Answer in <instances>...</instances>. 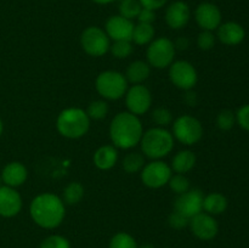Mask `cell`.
Here are the masks:
<instances>
[{
	"label": "cell",
	"instance_id": "44dd1931",
	"mask_svg": "<svg viewBox=\"0 0 249 248\" xmlns=\"http://www.w3.org/2000/svg\"><path fill=\"white\" fill-rule=\"evenodd\" d=\"M151 74V66L147 61L136 60L129 63L125 71V78L131 84H143Z\"/></svg>",
	"mask_w": 249,
	"mask_h": 248
},
{
	"label": "cell",
	"instance_id": "f35d334b",
	"mask_svg": "<svg viewBox=\"0 0 249 248\" xmlns=\"http://www.w3.org/2000/svg\"><path fill=\"white\" fill-rule=\"evenodd\" d=\"M169 0H139V2L141 4V6L145 7V9H150L156 11V10H160V7H163L164 5H167V2Z\"/></svg>",
	"mask_w": 249,
	"mask_h": 248
},
{
	"label": "cell",
	"instance_id": "8d00e7d4",
	"mask_svg": "<svg viewBox=\"0 0 249 248\" xmlns=\"http://www.w3.org/2000/svg\"><path fill=\"white\" fill-rule=\"evenodd\" d=\"M236 123L243 129L249 131V104L243 105L236 112Z\"/></svg>",
	"mask_w": 249,
	"mask_h": 248
},
{
	"label": "cell",
	"instance_id": "4dcf8cb0",
	"mask_svg": "<svg viewBox=\"0 0 249 248\" xmlns=\"http://www.w3.org/2000/svg\"><path fill=\"white\" fill-rule=\"evenodd\" d=\"M133 41L128 40L113 41V43L111 44V46H109V51H111L112 55L116 58H119V60L129 57V56L133 53Z\"/></svg>",
	"mask_w": 249,
	"mask_h": 248
},
{
	"label": "cell",
	"instance_id": "e575fe53",
	"mask_svg": "<svg viewBox=\"0 0 249 248\" xmlns=\"http://www.w3.org/2000/svg\"><path fill=\"white\" fill-rule=\"evenodd\" d=\"M215 41L216 36L214 35L213 32L202 31L197 36V46L203 51L212 50L215 46Z\"/></svg>",
	"mask_w": 249,
	"mask_h": 248
},
{
	"label": "cell",
	"instance_id": "5b68a950",
	"mask_svg": "<svg viewBox=\"0 0 249 248\" xmlns=\"http://www.w3.org/2000/svg\"><path fill=\"white\" fill-rule=\"evenodd\" d=\"M128 84V80L123 73L108 70L97 75L95 80V89L97 94L105 100L116 101L124 97L129 88Z\"/></svg>",
	"mask_w": 249,
	"mask_h": 248
},
{
	"label": "cell",
	"instance_id": "484cf974",
	"mask_svg": "<svg viewBox=\"0 0 249 248\" xmlns=\"http://www.w3.org/2000/svg\"><path fill=\"white\" fill-rule=\"evenodd\" d=\"M146 164L145 156L140 152H129L124 156L122 160V168L128 174H135L142 170L143 165Z\"/></svg>",
	"mask_w": 249,
	"mask_h": 248
},
{
	"label": "cell",
	"instance_id": "cb8c5ba5",
	"mask_svg": "<svg viewBox=\"0 0 249 248\" xmlns=\"http://www.w3.org/2000/svg\"><path fill=\"white\" fill-rule=\"evenodd\" d=\"M85 196V189L82 182L72 181L63 189L62 201L66 206H75Z\"/></svg>",
	"mask_w": 249,
	"mask_h": 248
},
{
	"label": "cell",
	"instance_id": "d6986e66",
	"mask_svg": "<svg viewBox=\"0 0 249 248\" xmlns=\"http://www.w3.org/2000/svg\"><path fill=\"white\" fill-rule=\"evenodd\" d=\"M1 179L4 185L10 187H16L22 186L24 182L27 181L28 177V170L27 167L21 162H10L2 168L1 172Z\"/></svg>",
	"mask_w": 249,
	"mask_h": 248
},
{
	"label": "cell",
	"instance_id": "52a82bcc",
	"mask_svg": "<svg viewBox=\"0 0 249 248\" xmlns=\"http://www.w3.org/2000/svg\"><path fill=\"white\" fill-rule=\"evenodd\" d=\"M175 53H177V50H175L173 40H170L167 36H160V38H155L148 44L146 58L151 67L164 70L174 62Z\"/></svg>",
	"mask_w": 249,
	"mask_h": 248
},
{
	"label": "cell",
	"instance_id": "5bb4252c",
	"mask_svg": "<svg viewBox=\"0 0 249 248\" xmlns=\"http://www.w3.org/2000/svg\"><path fill=\"white\" fill-rule=\"evenodd\" d=\"M221 19L223 15L220 9L213 2H201L195 10V21L202 31H216L221 24Z\"/></svg>",
	"mask_w": 249,
	"mask_h": 248
},
{
	"label": "cell",
	"instance_id": "ee69618b",
	"mask_svg": "<svg viewBox=\"0 0 249 248\" xmlns=\"http://www.w3.org/2000/svg\"><path fill=\"white\" fill-rule=\"evenodd\" d=\"M2 130H4V124H2V121H1V118H0V136H1V134H2Z\"/></svg>",
	"mask_w": 249,
	"mask_h": 248
},
{
	"label": "cell",
	"instance_id": "2e32d148",
	"mask_svg": "<svg viewBox=\"0 0 249 248\" xmlns=\"http://www.w3.org/2000/svg\"><path fill=\"white\" fill-rule=\"evenodd\" d=\"M23 202L19 192L14 187L2 185L0 187V216L12 218L21 212Z\"/></svg>",
	"mask_w": 249,
	"mask_h": 248
},
{
	"label": "cell",
	"instance_id": "7a4b0ae2",
	"mask_svg": "<svg viewBox=\"0 0 249 248\" xmlns=\"http://www.w3.org/2000/svg\"><path fill=\"white\" fill-rule=\"evenodd\" d=\"M109 139L114 147L131 150L140 143L143 126L140 118L130 112H119L109 124Z\"/></svg>",
	"mask_w": 249,
	"mask_h": 248
},
{
	"label": "cell",
	"instance_id": "4316f807",
	"mask_svg": "<svg viewBox=\"0 0 249 248\" xmlns=\"http://www.w3.org/2000/svg\"><path fill=\"white\" fill-rule=\"evenodd\" d=\"M108 248H139V245L130 233L121 231L112 236Z\"/></svg>",
	"mask_w": 249,
	"mask_h": 248
},
{
	"label": "cell",
	"instance_id": "30bf717a",
	"mask_svg": "<svg viewBox=\"0 0 249 248\" xmlns=\"http://www.w3.org/2000/svg\"><path fill=\"white\" fill-rule=\"evenodd\" d=\"M169 79L175 88L180 90H192L198 82V74L191 62L186 60L174 61L169 66Z\"/></svg>",
	"mask_w": 249,
	"mask_h": 248
},
{
	"label": "cell",
	"instance_id": "bcb514c9",
	"mask_svg": "<svg viewBox=\"0 0 249 248\" xmlns=\"http://www.w3.org/2000/svg\"><path fill=\"white\" fill-rule=\"evenodd\" d=\"M167 248H169V247H167Z\"/></svg>",
	"mask_w": 249,
	"mask_h": 248
},
{
	"label": "cell",
	"instance_id": "74e56055",
	"mask_svg": "<svg viewBox=\"0 0 249 248\" xmlns=\"http://www.w3.org/2000/svg\"><path fill=\"white\" fill-rule=\"evenodd\" d=\"M138 21L140 23H148V24H153V22L156 21V12L153 10L150 9H145L142 7L140 11V14L138 15Z\"/></svg>",
	"mask_w": 249,
	"mask_h": 248
},
{
	"label": "cell",
	"instance_id": "1f68e13d",
	"mask_svg": "<svg viewBox=\"0 0 249 248\" xmlns=\"http://www.w3.org/2000/svg\"><path fill=\"white\" fill-rule=\"evenodd\" d=\"M151 118L156 126H160V128H167L173 123V113L165 107H157L153 109L151 113Z\"/></svg>",
	"mask_w": 249,
	"mask_h": 248
},
{
	"label": "cell",
	"instance_id": "7402d4cb",
	"mask_svg": "<svg viewBox=\"0 0 249 248\" xmlns=\"http://www.w3.org/2000/svg\"><path fill=\"white\" fill-rule=\"evenodd\" d=\"M196 163L197 157L192 151L182 150L179 151V152L173 157L170 168H172L173 172L178 173V174H186L190 170L194 169Z\"/></svg>",
	"mask_w": 249,
	"mask_h": 248
},
{
	"label": "cell",
	"instance_id": "603a6c76",
	"mask_svg": "<svg viewBox=\"0 0 249 248\" xmlns=\"http://www.w3.org/2000/svg\"><path fill=\"white\" fill-rule=\"evenodd\" d=\"M229 201L220 192H212L204 196L203 211L211 215H219L228 209Z\"/></svg>",
	"mask_w": 249,
	"mask_h": 248
},
{
	"label": "cell",
	"instance_id": "83f0119b",
	"mask_svg": "<svg viewBox=\"0 0 249 248\" xmlns=\"http://www.w3.org/2000/svg\"><path fill=\"white\" fill-rule=\"evenodd\" d=\"M108 104L106 100H95L89 104L87 108V113L92 121H101L108 114Z\"/></svg>",
	"mask_w": 249,
	"mask_h": 248
},
{
	"label": "cell",
	"instance_id": "ffe728a7",
	"mask_svg": "<svg viewBox=\"0 0 249 248\" xmlns=\"http://www.w3.org/2000/svg\"><path fill=\"white\" fill-rule=\"evenodd\" d=\"M95 167L100 170H109L118 162V148L113 145H104L95 151L92 156Z\"/></svg>",
	"mask_w": 249,
	"mask_h": 248
},
{
	"label": "cell",
	"instance_id": "3957f363",
	"mask_svg": "<svg viewBox=\"0 0 249 248\" xmlns=\"http://www.w3.org/2000/svg\"><path fill=\"white\" fill-rule=\"evenodd\" d=\"M90 121L87 111L80 107H68L62 109L56 118V129L66 139L77 140L88 134Z\"/></svg>",
	"mask_w": 249,
	"mask_h": 248
},
{
	"label": "cell",
	"instance_id": "7c38bea8",
	"mask_svg": "<svg viewBox=\"0 0 249 248\" xmlns=\"http://www.w3.org/2000/svg\"><path fill=\"white\" fill-rule=\"evenodd\" d=\"M203 192L199 189H190L189 191L178 195L174 201V211L191 219L203 212Z\"/></svg>",
	"mask_w": 249,
	"mask_h": 248
},
{
	"label": "cell",
	"instance_id": "836d02e7",
	"mask_svg": "<svg viewBox=\"0 0 249 248\" xmlns=\"http://www.w3.org/2000/svg\"><path fill=\"white\" fill-rule=\"evenodd\" d=\"M39 248H71V242L62 235H50L41 241Z\"/></svg>",
	"mask_w": 249,
	"mask_h": 248
},
{
	"label": "cell",
	"instance_id": "e0dca14e",
	"mask_svg": "<svg viewBox=\"0 0 249 248\" xmlns=\"http://www.w3.org/2000/svg\"><path fill=\"white\" fill-rule=\"evenodd\" d=\"M191 18V10L187 2L177 0L169 4V6L165 10V22L168 27L172 29H182L186 27V24Z\"/></svg>",
	"mask_w": 249,
	"mask_h": 248
},
{
	"label": "cell",
	"instance_id": "4fadbf2b",
	"mask_svg": "<svg viewBox=\"0 0 249 248\" xmlns=\"http://www.w3.org/2000/svg\"><path fill=\"white\" fill-rule=\"evenodd\" d=\"M192 233L201 241H211L219 232V224L216 219L206 212H201L190 219L189 224Z\"/></svg>",
	"mask_w": 249,
	"mask_h": 248
},
{
	"label": "cell",
	"instance_id": "d590c367",
	"mask_svg": "<svg viewBox=\"0 0 249 248\" xmlns=\"http://www.w3.org/2000/svg\"><path fill=\"white\" fill-rule=\"evenodd\" d=\"M168 224L172 229L175 230H182V229L187 228L190 224V219L187 216L182 215L181 213L177 211H173L168 216Z\"/></svg>",
	"mask_w": 249,
	"mask_h": 248
},
{
	"label": "cell",
	"instance_id": "ab89813d",
	"mask_svg": "<svg viewBox=\"0 0 249 248\" xmlns=\"http://www.w3.org/2000/svg\"><path fill=\"white\" fill-rule=\"evenodd\" d=\"M175 46V50H180V51H184L189 48L190 45V40L189 38L186 36H179L175 41H173Z\"/></svg>",
	"mask_w": 249,
	"mask_h": 248
},
{
	"label": "cell",
	"instance_id": "f546056e",
	"mask_svg": "<svg viewBox=\"0 0 249 248\" xmlns=\"http://www.w3.org/2000/svg\"><path fill=\"white\" fill-rule=\"evenodd\" d=\"M168 186L170 187V190H172L177 196L178 195L184 194V192L189 191V190L191 189V184H190L189 177L185 174H178V173L172 175V177H170L169 181H168Z\"/></svg>",
	"mask_w": 249,
	"mask_h": 248
},
{
	"label": "cell",
	"instance_id": "60d3db41",
	"mask_svg": "<svg viewBox=\"0 0 249 248\" xmlns=\"http://www.w3.org/2000/svg\"><path fill=\"white\" fill-rule=\"evenodd\" d=\"M185 101L187 102V105H189V106H196V104H197L196 92H194L192 90H187L186 96H185Z\"/></svg>",
	"mask_w": 249,
	"mask_h": 248
},
{
	"label": "cell",
	"instance_id": "ac0fdd59",
	"mask_svg": "<svg viewBox=\"0 0 249 248\" xmlns=\"http://www.w3.org/2000/svg\"><path fill=\"white\" fill-rule=\"evenodd\" d=\"M216 38L220 43L228 46H236L242 43L246 38V31L240 23L229 21L221 23L216 29Z\"/></svg>",
	"mask_w": 249,
	"mask_h": 248
},
{
	"label": "cell",
	"instance_id": "277c9868",
	"mask_svg": "<svg viewBox=\"0 0 249 248\" xmlns=\"http://www.w3.org/2000/svg\"><path fill=\"white\" fill-rule=\"evenodd\" d=\"M174 136L167 128L153 126L143 131L140 140V147L143 156L150 159H162L167 157L174 148Z\"/></svg>",
	"mask_w": 249,
	"mask_h": 248
},
{
	"label": "cell",
	"instance_id": "6da1fadb",
	"mask_svg": "<svg viewBox=\"0 0 249 248\" xmlns=\"http://www.w3.org/2000/svg\"><path fill=\"white\" fill-rule=\"evenodd\" d=\"M29 214L32 220L41 229L53 230L58 228L65 220L66 204L57 195L43 192L32 199Z\"/></svg>",
	"mask_w": 249,
	"mask_h": 248
},
{
	"label": "cell",
	"instance_id": "d6a6232c",
	"mask_svg": "<svg viewBox=\"0 0 249 248\" xmlns=\"http://www.w3.org/2000/svg\"><path fill=\"white\" fill-rule=\"evenodd\" d=\"M216 126L223 131H229L235 126L236 113L231 109H223L216 116Z\"/></svg>",
	"mask_w": 249,
	"mask_h": 248
},
{
	"label": "cell",
	"instance_id": "ba28073f",
	"mask_svg": "<svg viewBox=\"0 0 249 248\" xmlns=\"http://www.w3.org/2000/svg\"><path fill=\"white\" fill-rule=\"evenodd\" d=\"M80 46L83 50L92 57H101L109 51L111 39L105 29L97 26H90L82 32Z\"/></svg>",
	"mask_w": 249,
	"mask_h": 248
},
{
	"label": "cell",
	"instance_id": "d4e9b609",
	"mask_svg": "<svg viewBox=\"0 0 249 248\" xmlns=\"http://www.w3.org/2000/svg\"><path fill=\"white\" fill-rule=\"evenodd\" d=\"M155 27L153 24L148 23H140L139 22L138 24H135L133 32V38H131V41L136 45H148L151 41L155 39Z\"/></svg>",
	"mask_w": 249,
	"mask_h": 248
},
{
	"label": "cell",
	"instance_id": "8992f818",
	"mask_svg": "<svg viewBox=\"0 0 249 248\" xmlns=\"http://www.w3.org/2000/svg\"><path fill=\"white\" fill-rule=\"evenodd\" d=\"M172 134L174 140H178L185 146H192L203 136V126L196 117L182 114L173 121Z\"/></svg>",
	"mask_w": 249,
	"mask_h": 248
},
{
	"label": "cell",
	"instance_id": "f1b7e54d",
	"mask_svg": "<svg viewBox=\"0 0 249 248\" xmlns=\"http://www.w3.org/2000/svg\"><path fill=\"white\" fill-rule=\"evenodd\" d=\"M141 4L139 0H119V15L133 21L140 14Z\"/></svg>",
	"mask_w": 249,
	"mask_h": 248
},
{
	"label": "cell",
	"instance_id": "7bdbcfd3",
	"mask_svg": "<svg viewBox=\"0 0 249 248\" xmlns=\"http://www.w3.org/2000/svg\"><path fill=\"white\" fill-rule=\"evenodd\" d=\"M139 248H156L152 243H143V245L139 246Z\"/></svg>",
	"mask_w": 249,
	"mask_h": 248
},
{
	"label": "cell",
	"instance_id": "8fae6325",
	"mask_svg": "<svg viewBox=\"0 0 249 248\" xmlns=\"http://www.w3.org/2000/svg\"><path fill=\"white\" fill-rule=\"evenodd\" d=\"M124 97L128 112L138 117L147 113L152 106V94L143 84H134L129 87Z\"/></svg>",
	"mask_w": 249,
	"mask_h": 248
},
{
	"label": "cell",
	"instance_id": "f6af8a7d",
	"mask_svg": "<svg viewBox=\"0 0 249 248\" xmlns=\"http://www.w3.org/2000/svg\"><path fill=\"white\" fill-rule=\"evenodd\" d=\"M2 184H4V182H2V179H1V175H0V187L2 186Z\"/></svg>",
	"mask_w": 249,
	"mask_h": 248
},
{
	"label": "cell",
	"instance_id": "9a60e30c",
	"mask_svg": "<svg viewBox=\"0 0 249 248\" xmlns=\"http://www.w3.org/2000/svg\"><path fill=\"white\" fill-rule=\"evenodd\" d=\"M134 27H135V24L131 19L125 18L121 15H113L106 21L105 32L107 33L108 38L113 41H131Z\"/></svg>",
	"mask_w": 249,
	"mask_h": 248
},
{
	"label": "cell",
	"instance_id": "9c48e42d",
	"mask_svg": "<svg viewBox=\"0 0 249 248\" xmlns=\"http://www.w3.org/2000/svg\"><path fill=\"white\" fill-rule=\"evenodd\" d=\"M173 170L168 163L162 159L151 160L143 165L140 172L141 181L145 186L150 189H160L168 185V181L172 177Z\"/></svg>",
	"mask_w": 249,
	"mask_h": 248
},
{
	"label": "cell",
	"instance_id": "b9f144b4",
	"mask_svg": "<svg viewBox=\"0 0 249 248\" xmlns=\"http://www.w3.org/2000/svg\"><path fill=\"white\" fill-rule=\"evenodd\" d=\"M92 2L97 5H107V4H111V2L116 1V0H91Z\"/></svg>",
	"mask_w": 249,
	"mask_h": 248
}]
</instances>
